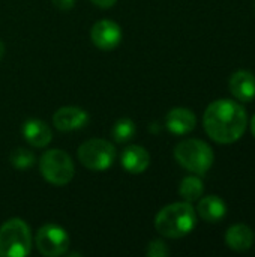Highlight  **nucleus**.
Here are the masks:
<instances>
[{
	"label": "nucleus",
	"instance_id": "1",
	"mask_svg": "<svg viewBox=\"0 0 255 257\" xmlns=\"http://www.w3.org/2000/svg\"><path fill=\"white\" fill-rule=\"evenodd\" d=\"M203 125L212 140L221 145H230L237 142L246 131L248 116L239 102L218 99L206 108Z\"/></svg>",
	"mask_w": 255,
	"mask_h": 257
},
{
	"label": "nucleus",
	"instance_id": "2",
	"mask_svg": "<svg viewBox=\"0 0 255 257\" xmlns=\"http://www.w3.org/2000/svg\"><path fill=\"white\" fill-rule=\"evenodd\" d=\"M197 224L195 209L189 202H177L162 208L155 217V229L171 239L189 235Z\"/></svg>",
	"mask_w": 255,
	"mask_h": 257
},
{
	"label": "nucleus",
	"instance_id": "3",
	"mask_svg": "<svg viewBox=\"0 0 255 257\" xmlns=\"http://www.w3.org/2000/svg\"><path fill=\"white\" fill-rule=\"evenodd\" d=\"M32 251V232L21 218H11L0 226V257H26Z\"/></svg>",
	"mask_w": 255,
	"mask_h": 257
},
{
	"label": "nucleus",
	"instance_id": "4",
	"mask_svg": "<svg viewBox=\"0 0 255 257\" xmlns=\"http://www.w3.org/2000/svg\"><path fill=\"white\" fill-rule=\"evenodd\" d=\"M174 158L186 170L197 175H204L212 167L215 155L212 148L206 142L186 139L177 143V146L174 148Z\"/></svg>",
	"mask_w": 255,
	"mask_h": 257
},
{
	"label": "nucleus",
	"instance_id": "5",
	"mask_svg": "<svg viewBox=\"0 0 255 257\" xmlns=\"http://www.w3.org/2000/svg\"><path fill=\"white\" fill-rule=\"evenodd\" d=\"M41 175L47 182L56 187L68 185L75 175L72 158L62 149H50L39 160Z\"/></svg>",
	"mask_w": 255,
	"mask_h": 257
},
{
	"label": "nucleus",
	"instance_id": "6",
	"mask_svg": "<svg viewBox=\"0 0 255 257\" xmlns=\"http://www.w3.org/2000/svg\"><path fill=\"white\" fill-rule=\"evenodd\" d=\"M116 148L113 143L104 139H90L78 148L80 163L95 172L110 169L116 161Z\"/></svg>",
	"mask_w": 255,
	"mask_h": 257
},
{
	"label": "nucleus",
	"instance_id": "7",
	"mask_svg": "<svg viewBox=\"0 0 255 257\" xmlns=\"http://www.w3.org/2000/svg\"><path fill=\"white\" fill-rule=\"evenodd\" d=\"M35 245L42 256L59 257L68 253L71 239L63 227L48 223L38 230L35 236Z\"/></svg>",
	"mask_w": 255,
	"mask_h": 257
},
{
	"label": "nucleus",
	"instance_id": "8",
	"mask_svg": "<svg viewBox=\"0 0 255 257\" xmlns=\"http://www.w3.org/2000/svg\"><path fill=\"white\" fill-rule=\"evenodd\" d=\"M90 38L95 47L101 50H113L120 44L123 33H122V27L116 21L101 20L92 26Z\"/></svg>",
	"mask_w": 255,
	"mask_h": 257
},
{
	"label": "nucleus",
	"instance_id": "9",
	"mask_svg": "<svg viewBox=\"0 0 255 257\" xmlns=\"http://www.w3.org/2000/svg\"><path fill=\"white\" fill-rule=\"evenodd\" d=\"M89 113L80 107L74 105H66L60 107L54 116H53V123L59 131H77L84 128L89 123Z\"/></svg>",
	"mask_w": 255,
	"mask_h": 257
},
{
	"label": "nucleus",
	"instance_id": "10",
	"mask_svg": "<svg viewBox=\"0 0 255 257\" xmlns=\"http://www.w3.org/2000/svg\"><path fill=\"white\" fill-rule=\"evenodd\" d=\"M24 140L33 148H47L53 140L51 128L41 119H29L21 128Z\"/></svg>",
	"mask_w": 255,
	"mask_h": 257
},
{
	"label": "nucleus",
	"instance_id": "11",
	"mask_svg": "<svg viewBox=\"0 0 255 257\" xmlns=\"http://www.w3.org/2000/svg\"><path fill=\"white\" fill-rule=\"evenodd\" d=\"M197 125V117L189 108L177 107L168 111L165 117V126L170 133L176 136H183L191 133Z\"/></svg>",
	"mask_w": 255,
	"mask_h": 257
},
{
	"label": "nucleus",
	"instance_id": "12",
	"mask_svg": "<svg viewBox=\"0 0 255 257\" xmlns=\"http://www.w3.org/2000/svg\"><path fill=\"white\" fill-rule=\"evenodd\" d=\"M120 164H122V167L128 173L140 175V173H143L149 167V164H150V155H149V152L143 146H138V145L128 146L122 152Z\"/></svg>",
	"mask_w": 255,
	"mask_h": 257
},
{
	"label": "nucleus",
	"instance_id": "13",
	"mask_svg": "<svg viewBox=\"0 0 255 257\" xmlns=\"http://www.w3.org/2000/svg\"><path fill=\"white\" fill-rule=\"evenodd\" d=\"M230 92L242 102H251L255 98V75L249 71L240 69L230 78Z\"/></svg>",
	"mask_w": 255,
	"mask_h": 257
},
{
	"label": "nucleus",
	"instance_id": "14",
	"mask_svg": "<svg viewBox=\"0 0 255 257\" xmlns=\"http://www.w3.org/2000/svg\"><path fill=\"white\" fill-rule=\"evenodd\" d=\"M225 244L233 251H246L254 244V232L246 224H234L225 233Z\"/></svg>",
	"mask_w": 255,
	"mask_h": 257
},
{
	"label": "nucleus",
	"instance_id": "15",
	"mask_svg": "<svg viewBox=\"0 0 255 257\" xmlns=\"http://www.w3.org/2000/svg\"><path fill=\"white\" fill-rule=\"evenodd\" d=\"M197 212L207 223H219L227 214V205L218 196H207L200 199Z\"/></svg>",
	"mask_w": 255,
	"mask_h": 257
},
{
	"label": "nucleus",
	"instance_id": "16",
	"mask_svg": "<svg viewBox=\"0 0 255 257\" xmlns=\"http://www.w3.org/2000/svg\"><path fill=\"white\" fill-rule=\"evenodd\" d=\"M203 191H204L203 182L197 176H186L180 182V187H179V194L182 196L185 202H189V203L200 200V197L203 196Z\"/></svg>",
	"mask_w": 255,
	"mask_h": 257
},
{
	"label": "nucleus",
	"instance_id": "17",
	"mask_svg": "<svg viewBox=\"0 0 255 257\" xmlns=\"http://www.w3.org/2000/svg\"><path fill=\"white\" fill-rule=\"evenodd\" d=\"M135 131H137V128H135L134 120H131L128 117H122L114 123V126L111 130V136L116 143H126L135 136Z\"/></svg>",
	"mask_w": 255,
	"mask_h": 257
},
{
	"label": "nucleus",
	"instance_id": "18",
	"mask_svg": "<svg viewBox=\"0 0 255 257\" xmlns=\"http://www.w3.org/2000/svg\"><path fill=\"white\" fill-rule=\"evenodd\" d=\"M9 161L11 164L18 169V170H24V169H30L35 163H36V157L30 149L26 148H17L11 152L9 155Z\"/></svg>",
	"mask_w": 255,
	"mask_h": 257
},
{
	"label": "nucleus",
	"instance_id": "19",
	"mask_svg": "<svg viewBox=\"0 0 255 257\" xmlns=\"http://www.w3.org/2000/svg\"><path fill=\"white\" fill-rule=\"evenodd\" d=\"M146 254L149 257H165L170 254V250L167 247V244L161 239H155L149 244Z\"/></svg>",
	"mask_w": 255,
	"mask_h": 257
},
{
	"label": "nucleus",
	"instance_id": "20",
	"mask_svg": "<svg viewBox=\"0 0 255 257\" xmlns=\"http://www.w3.org/2000/svg\"><path fill=\"white\" fill-rule=\"evenodd\" d=\"M51 3L59 9V11H69L74 8L75 0H51Z\"/></svg>",
	"mask_w": 255,
	"mask_h": 257
},
{
	"label": "nucleus",
	"instance_id": "21",
	"mask_svg": "<svg viewBox=\"0 0 255 257\" xmlns=\"http://www.w3.org/2000/svg\"><path fill=\"white\" fill-rule=\"evenodd\" d=\"M90 2L93 5H96L98 8H101V9H110V8H113L116 5L117 0H90Z\"/></svg>",
	"mask_w": 255,
	"mask_h": 257
},
{
	"label": "nucleus",
	"instance_id": "22",
	"mask_svg": "<svg viewBox=\"0 0 255 257\" xmlns=\"http://www.w3.org/2000/svg\"><path fill=\"white\" fill-rule=\"evenodd\" d=\"M3 56H5V44H3V41L0 39V60L3 59Z\"/></svg>",
	"mask_w": 255,
	"mask_h": 257
},
{
	"label": "nucleus",
	"instance_id": "23",
	"mask_svg": "<svg viewBox=\"0 0 255 257\" xmlns=\"http://www.w3.org/2000/svg\"><path fill=\"white\" fill-rule=\"evenodd\" d=\"M251 131H252V134H254L255 137V114L252 116V119H251Z\"/></svg>",
	"mask_w": 255,
	"mask_h": 257
}]
</instances>
